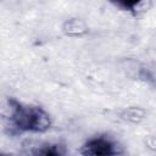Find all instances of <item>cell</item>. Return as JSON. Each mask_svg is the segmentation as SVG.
I'll use <instances>...</instances> for the list:
<instances>
[{"label": "cell", "instance_id": "cell-4", "mask_svg": "<svg viewBox=\"0 0 156 156\" xmlns=\"http://www.w3.org/2000/svg\"><path fill=\"white\" fill-rule=\"evenodd\" d=\"M145 4H146L145 1H118L117 2V5L121 6L123 10H128L134 13H138L139 10H145L144 9Z\"/></svg>", "mask_w": 156, "mask_h": 156}, {"label": "cell", "instance_id": "cell-5", "mask_svg": "<svg viewBox=\"0 0 156 156\" xmlns=\"http://www.w3.org/2000/svg\"><path fill=\"white\" fill-rule=\"evenodd\" d=\"M38 156H63L60 147L56 145H49L39 150Z\"/></svg>", "mask_w": 156, "mask_h": 156}, {"label": "cell", "instance_id": "cell-3", "mask_svg": "<svg viewBox=\"0 0 156 156\" xmlns=\"http://www.w3.org/2000/svg\"><path fill=\"white\" fill-rule=\"evenodd\" d=\"M63 30L68 35H79V34H82V33L85 32V27H84V24L80 21H78V20H71V21H67L65 23Z\"/></svg>", "mask_w": 156, "mask_h": 156}, {"label": "cell", "instance_id": "cell-2", "mask_svg": "<svg viewBox=\"0 0 156 156\" xmlns=\"http://www.w3.org/2000/svg\"><path fill=\"white\" fill-rule=\"evenodd\" d=\"M82 156H116L118 154L117 145L107 136H96L89 139L79 149Z\"/></svg>", "mask_w": 156, "mask_h": 156}, {"label": "cell", "instance_id": "cell-6", "mask_svg": "<svg viewBox=\"0 0 156 156\" xmlns=\"http://www.w3.org/2000/svg\"><path fill=\"white\" fill-rule=\"evenodd\" d=\"M1 156H10V155H5V154H2V155H1Z\"/></svg>", "mask_w": 156, "mask_h": 156}, {"label": "cell", "instance_id": "cell-1", "mask_svg": "<svg viewBox=\"0 0 156 156\" xmlns=\"http://www.w3.org/2000/svg\"><path fill=\"white\" fill-rule=\"evenodd\" d=\"M11 115L10 122L20 132L44 133L51 126V118L46 111L39 106H28L18 101L9 100Z\"/></svg>", "mask_w": 156, "mask_h": 156}]
</instances>
